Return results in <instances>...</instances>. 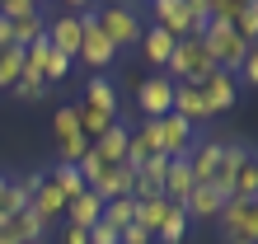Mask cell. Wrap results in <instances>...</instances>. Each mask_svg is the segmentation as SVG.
<instances>
[{"label": "cell", "instance_id": "14", "mask_svg": "<svg viewBox=\"0 0 258 244\" xmlns=\"http://www.w3.org/2000/svg\"><path fill=\"white\" fill-rule=\"evenodd\" d=\"M150 155H160V132H155V122H141L132 136H127V169H141V164L150 160Z\"/></svg>", "mask_w": 258, "mask_h": 244}, {"label": "cell", "instance_id": "16", "mask_svg": "<svg viewBox=\"0 0 258 244\" xmlns=\"http://www.w3.org/2000/svg\"><path fill=\"white\" fill-rule=\"evenodd\" d=\"M127 136H132V127L113 117V122H108V132H103V136H99V141L89 146V150H94V155H99L103 164H122V160H127Z\"/></svg>", "mask_w": 258, "mask_h": 244}, {"label": "cell", "instance_id": "24", "mask_svg": "<svg viewBox=\"0 0 258 244\" xmlns=\"http://www.w3.org/2000/svg\"><path fill=\"white\" fill-rule=\"evenodd\" d=\"M230 197H244V202H253V197H258V160H249V164H239V169H235Z\"/></svg>", "mask_w": 258, "mask_h": 244}, {"label": "cell", "instance_id": "32", "mask_svg": "<svg viewBox=\"0 0 258 244\" xmlns=\"http://www.w3.org/2000/svg\"><path fill=\"white\" fill-rule=\"evenodd\" d=\"M117 239H122V244H155V239H150V230H141V225H127V230H117Z\"/></svg>", "mask_w": 258, "mask_h": 244}, {"label": "cell", "instance_id": "34", "mask_svg": "<svg viewBox=\"0 0 258 244\" xmlns=\"http://www.w3.org/2000/svg\"><path fill=\"white\" fill-rule=\"evenodd\" d=\"M5 188H10V178H5V174H0V197H5Z\"/></svg>", "mask_w": 258, "mask_h": 244}, {"label": "cell", "instance_id": "2", "mask_svg": "<svg viewBox=\"0 0 258 244\" xmlns=\"http://www.w3.org/2000/svg\"><path fill=\"white\" fill-rule=\"evenodd\" d=\"M94 19H99V28H103V38L113 42V52H122V47H141L146 24H141V14H136V5H99V10H94Z\"/></svg>", "mask_w": 258, "mask_h": 244}, {"label": "cell", "instance_id": "25", "mask_svg": "<svg viewBox=\"0 0 258 244\" xmlns=\"http://www.w3.org/2000/svg\"><path fill=\"white\" fill-rule=\"evenodd\" d=\"M47 178L56 183V193H61L66 202H71V197H80V193H85V178H80V169H75V164H56V169H52Z\"/></svg>", "mask_w": 258, "mask_h": 244}, {"label": "cell", "instance_id": "3", "mask_svg": "<svg viewBox=\"0 0 258 244\" xmlns=\"http://www.w3.org/2000/svg\"><path fill=\"white\" fill-rule=\"evenodd\" d=\"M202 47L211 52V61H216V71H239V61H244L253 47H249V42H239V33H235V28L230 24H216V19H211L207 24V33H202Z\"/></svg>", "mask_w": 258, "mask_h": 244}, {"label": "cell", "instance_id": "23", "mask_svg": "<svg viewBox=\"0 0 258 244\" xmlns=\"http://www.w3.org/2000/svg\"><path fill=\"white\" fill-rule=\"evenodd\" d=\"M24 75V52L19 47H0V94H10Z\"/></svg>", "mask_w": 258, "mask_h": 244}, {"label": "cell", "instance_id": "21", "mask_svg": "<svg viewBox=\"0 0 258 244\" xmlns=\"http://www.w3.org/2000/svg\"><path fill=\"white\" fill-rule=\"evenodd\" d=\"M188 211L178 207V202H169V211H164V221L155 225V244H183L188 239Z\"/></svg>", "mask_w": 258, "mask_h": 244}, {"label": "cell", "instance_id": "22", "mask_svg": "<svg viewBox=\"0 0 258 244\" xmlns=\"http://www.w3.org/2000/svg\"><path fill=\"white\" fill-rule=\"evenodd\" d=\"M42 33H47V14H42L38 5L28 10L24 19H14V24H10V38H14V47H19V52L28 47V42H38Z\"/></svg>", "mask_w": 258, "mask_h": 244}, {"label": "cell", "instance_id": "8", "mask_svg": "<svg viewBox=\"0 0 258 244\" xmlns=\"http://www.w3.org/2000/svg\"><path fill=\"white\" fill-rule=\"evenodd\" d=\"M197 89H202V99H207L211 117L230 113V108H235V99H239V85H235V75H230V71H211Z\"/></svg>", "mask_w": 258, "mask_h": 244}, {"label": "cell", "instance_id": "15", "mask_svg": "<svg viewBox=\"0 0 258 244\" xmlns=\"http://www.w3.org/2000/svg\"><path fill=\"white\" fill-rule=\"evenodd\" d=\"M80 108H94V113H103V117H117V85L108 80V75H89Z\"/></svg>", "mask_w": 258, "mask_h": 244}, {"label": "cell", "instance_id": "10", "mask_svg": "<svg viewBox=\"0 0 258 244\" xmlns=\"http://www.w3.org/2000/svg\"><path fill=\"white\" fill-rule=\"evenodd\" d=\"M225 202H230V197H225L221 188H211V183H197V188L188 193L183 211H188V221H216Z\"/></svg>", "mask_w": 258, "mask_h": 244}, {"label": "cell", "instance_id": "5", "mask_svg": "<svg viewBox=\"0 0 258 244\" xmlns=\"http://www.w3.org/2000/svg\"><path fill=\"white\" fill-rule=\"evenodd\" d=\"M221 235L225 244H258V202H244V197H230L221 207Z\"/></svg>", "mask_w": 258, "mask_h": 244}, {"label": "cell", "instance_id": "17", "mask_svg": "<svg viewBox=\"0 0 258 244\" xmlns=\"http://www.w3.org/2000/svg\"><path fill=\"white\" fill-rule=\"evenodd\" d=\"M216 169H221V141H197L188 150V174H192V183H211Z\"/></svg>", "mask_w": 258, "mask_h": 244}, {"label": "cell", "instance_id": "19", "mask_svg": "<svg viewBox=\"0 0 258 244\" xmlns=\"http://www.w3.org/2000/svg\"><path fill=\"white\" fill-rule=\"evenodd\" d=\"M174 47H178V38H169V33H164V28H155V24H146V33H141V52H146L150 66H160V71H164V61L174 56Z\"/></svg>", "mask_w": 258, "mask_h": 244}, {"label": "cell", "instance_id": "12", "mask_svg": "<svg viewBox=\"0 0 258 244\" xmlns=\"http://www.w3.org/2000/svg\"><path fill=\"white\" fill-rule=\"evenodd\" d=\"M150 24L183 42L188 38V10H183V0H155V5H150Z\"/></svg>", "mask_w": 258, "mask_h": 244}, {"label": "cell", "instance_id": "11", "mask_svg": "<svg viewBox=\"0 0 258 244\" xmlns=\"http://www.w3.org/2000/svg\"><path fill=\"white\" fill-rule=\"evenodd\" d=\"M174 113L188 122V127H202V122H211V108L202 99V89L197 85H174Z\"/></svg>", "mask_w": 258, "mask_h": 244}, {"label": "cell", "instance_id": "9", "mask_svg": "<svg viewBox=\"0 0 258 244\" xmlns=\"http://www.w3.org/2000/svg\"><path fill=\"white\" fill-rule=\"evenodd\" d=\"M42 38L52 42V52L75 61V52H80V14H56V19H47V33Z\"/></svg>", "mask_w": 258, "mask_h": 244}, {"label": "cell", "instance_id": "20", "mask_svg": "<svg viewBox=\"0 0 258 244\" xmlns=\"http://www.w3.org/2000/svg\"><path fill=\"white\" fill-rule=\"evenodd\" d=\"M5 225H10V235L19 239V244H42V235L52 230L47 221H38V216H33V207H24V211H14V216H10Z\"/></svg>", "mask_w": 258, "mask_h": 244}, {"label": "cell", "instance_id": "4", "mask_svg": "<svg viewBox=\"0 0 258 244\" xmlns=\"http://www.w3.org/2000/svg\"><path fill=\"white\" fill-rule=\"evenodd\" d=\"M52 136H56V155H61V164H80L89 141L80 136V108L75 103H61V108L52 113Z\"/></svg>", "mask_w": 258, "mask_h": 244}, {"label": "cell", "instance_id": "26", "mask_svg": "<svg viewBox=\"0 0 258 244\" xmlns=\"http://www.w3.org/2000/svg\"><path fill=\"white\" fill-rule=\"evenodd\" d=\"M164 211H169V202H164V197H150V202H136V225H141V230H150V239H155V225L164 221Z\"/></svg>", "mask_w": 258, "mask_h": 244}, {"label": "cell", "instance_id": "33", "mask_svg": "<svg viewBox=\"0 0 258 244\" xmlns=\"http://www.w3.org/2000/svg\"><path fill=\"white\" fill-rule=\"evenodd\" d=\"M61 244H89V235L75 230V225H66V230H61Z\"/></svg>", "mask_w": 258, "mask_h": 244}, {"label": "cell", "instance_id": "13", "mask_svg": "<svg viewBox=\"0 0 258 244\" xmlns=\"http://www.w3.org/2000/svg\"><path fill=\"white\" fill-rule=\"evenodd\" d=\"M28 207H33V216H38V221H47V225L66 216V197L56 193V183H52L47 174H42V183L33 188V197H28Z\"/></svg>", "mask_w": 258, "mask_h": 244}, {"label": "cell", "instance_id": "1", "mask_svg": "<svg viewBox=\"0 0 258 244\" xmlns=\"http://www.w3.org/2000/svg\"><path fill=\"white\" fill-rule=\"evenodd\" d=\"M211 71H216V61H211V52L202 47V38H183L174 47V56L164 61L160 75H169L174 85H202Z\"/></svg>", "mask_w": 258, "mask_h": 244}, {"label": "cell", "instance_id": "29", "mask_svg": "<svg viewBox=\"0 0 258 244\" xmlns=\"http://www.w3.org/2000/svg\"><path fill=\"white\" fill-rule=\"evenodd\" d=\"M66 75H71V56H61V52H47V61H42V85H61L66 80Z\"/></svg>", "mask_w": 258, "mask_h": 244}, {"label": "cell", "instance_id": "18", "mask_svg": "<svg viewBox=\"0 0 258 244\" xmlns=\"http://www.w3.org/2000/svg\"><path fill=\"white\" fill-rule=\"evenodd\" d=\"M99 216H103V197L85 188L80 197H71V202H66V216H61V221H66V225H75V230H89Z\"/></svg>", "mask_w": 258, "mask_h": 244}, {"label": "cell", "instance_id": "27", "mask_svg": "<svg viewBox=\"0 0 258 244\" xmlns=\"http://www.w3.org/2000/svg\"><path fill=\"white\" fill-rule=\"evenodd\" d=\"M235 33H239V42H249V47H253V38H258V5H253V0H244V5H239V14H235Z\"/></svg>", "mask_w": 258, "mask_h": 244}, {"label": "cell", "instance_id": "7", "mask_svg": "<svg viewBox=\"0 0 258 244\" xmlns=\"http://www.w3.org/2000/svg\"><path fill=\"white\" fill-rule=\"evenodd\" d=\"M155 132H160V155H164V160H188V150L197 146V127H188L178 113L160 117Z\"/></svg>", "mask_w": 258, "mask_h": 244}, {"label": "cell", "instance_id": "30", "mask_svg": "<svg viewBox=\"0 0 258 244\" xmlns=\"http://www.w3.org/2000/svg\"><path fill=\"white\" fill-rule=\"evenodd\" d=\"M10 94H19L24 103H38L42 94H47V85H42V80H38V75H19V85H14V89H10Z\"/></svg>", "mask_w": 258, "mask_h": 244}, {"label": "cell", "instance_id": "6", "mask_svg": "<svg viewBox=\"0 0 258 244\" xmlns=\"http://www.w3.org/2000/svg\"><path fill=\"white\" fill-rule=\"evenodd\" d=\"M136 108L146 113V122H160L174 113V80L169 75H146L136 85Z\"/></svg>", "mask_w": 258, "mask_h": 244}, {"label": "cell", "instance_id": "28", "mask_svg": "<svg viewBox=\"0 0 258 244\" xmlns=\"http://www.w3.org/2000/svg\"><path fill=\"white\" fill-rule=\"evenodd\" d=\"M132 216H136V202H132V197H117V202H103V221H108L113 230H127V225H132Z\"/></svg>", "mask_w": 258, "mask_h": 244}, {"label": "cell", "instance_id": "31", "mask_svg": "<svg viewBox=\"0 0 258 244\" xmlns=\"http://www.w3.org/2000/svg\"><path fill=\"white\" fill-rule=\"evenodd\" d=\"M235 85H239V89H253V85H258V47H253L244 61H239V71H235Z\"/></svg>", "mask_w": 258, "mask_h": 244}]
</instances>
